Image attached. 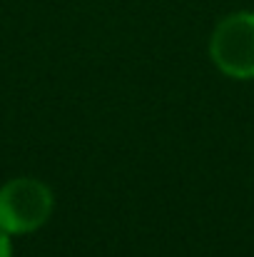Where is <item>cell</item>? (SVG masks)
I'll return each mask as SVG.
<instances>
[{"instance_id": "6da1fadb", "label": "cell", "mask_w": 254, "mask_h": 257, "mask_svg": "<svg viewBox=\"0 0 254 257\" xmlns=\"http://www.w3.org/2000/svg\"><path fill=\"white\" fill-rule=\"evenodd\" d=\"M55 197L50 187L35 177H15L0 187V230L8 235H28L50 220Z\"/></svg>"}, {"instance_id": "7a4b0ae2", "label": "cell", "mask_w": 254, "mask_h": 257, "mask_svg": "<svg viewBox=\"0 0 254 257\" xmlns=\"http://www.w3.org/2000/svg\"><path fill=\"white\" fill-rule=\"evenodd\" d=\"M209 58L219 73L234 80H254V13H232L217 23L209 38Z\"/></svg>"}, {"instance_id": "3957f363", "label": "cell", "mask_w": 254, "mask_h": 257, "mask_svg": "<svg viewBox=\"0 0 254 257\" xmlns=\"http://www.w3.org/2000/svg\"><path fill=\"white\" fill-rule=\"evenodd\" d=\"M0 257H13V245H10V235L0 230Z\"/></svg>"}]
</instances>
